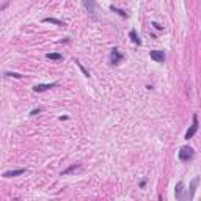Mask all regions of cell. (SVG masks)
Instances as JSON below:
<instances>
[{
    "label": "cell",
    "mask_w": 201,
    "mask_h": 201,
    "mask_svg": "<svg viewBox=\"0 0 201 201\" xmlns=\"http://www.w3.org/2000/svg\"><path fill=\"white\" fill-rule=\"evenodd\" d=\"M76 64H77V66H79L80 69H82V72H83V74H85V76H87V77H90V72H88V71H87V69H85V68L82 66V63H79V61H77V60H76Z\"/></svg>",
    "instance_id": "cell-15"
},
{
    "label": "cell",
    "mask_w": 201,
    "mask_h": 201,
    "mask_svg": "<svg viewBox=\"0 0 201 201\" xmlns=\"http://www.w3.org/2000/svg\"><path fill=\"white\" fill-rule=\"evenodd\" d=\"M196 130H198V116H196V115H193V124L189 127V130L185 132V140H190L193 135L196 134Z\"/></svg>",
    "instance_id": "cell-3"
},
{
    "label": "cell",
    "mask_w": 201,
    "mask_h": 201,
    "mask_svg": "<svg viewBox=\"0 0 201 201\" xmlns=\"http://www.w3.org/2000/svg\"><path fill=\"white\" fill-rule=\"evenodd\" d=\"M152 27H154V28H157V30H164V27H162L160 24H157V22H152Z\"/></svg>",
    "instance_id": "cell-17"
},
{
    "label": "cell",
    "mask_w": 201,
    "mask_h": 201,
    "mask_svg": "<svg viewBox=\"0 0 201 201\" xmlns=\"http://www.w3.org/2000/svg\"><path fill=\"white\" fill-rule=\"evenodd\" d=\"M110 10L113 11V13H118V14H119V16H121V17H127V13H126L124 10H119V8H116V6H113V5L110 6Z\"/></svg>",
    "instance_id": "cell-14"
},
{
    "label": "cell",
    "mask_w": 201,
    "mask_h": 201,
    "mask_svg": "<svg viewBox=\"0 0 201 201\" xmlns=\"http://www.w3.org/2000/svg\"><path fill=\"white\" fill-rule=\"evenodd\" d=\"M182 192H184V182L181 181V182H177V184H176V187H175L176 200H182Z\"/></svg>",
    "instance_id": "cell-9"
},
{
    "label": "cell",
    "mask_w": 201,
    "mask_h": 201,
    "mask_svg": "<svg viewBox=\"0 0 201 201\" xmlns=\"http://www.w3.org/2000/svg\"><path fill=\"white\" fill-rule=\"evenodd\" d=\"M151 58H152L154 61H157V63H164L165 61V53L164 50H151Z\"/></svg>",
    "instance_id": "cell-5"
},
{
    "label": "cell",
    "mask_w": 201,
    "mask_h": 201,
    "mask_svg": "<svg viewBox=\"0 0 201 201\" xmlns=\"http://www.w3.org/2000/svg\"><path fill=\"white\" fill-rule=\"evenodd\" d=\"M27 171L25 168H19V170H11V171H5L3 173V177H14V176H19V175H24Z\"/></svg>",
    "instance_id": "cell-8"
},
{
    "label": "cell",
    "mask_w": 201,
    "mask_h": 201,
    "mask_svg": "<svg viewBox=\"0 0 201 201\" xmlns=\"http://www.w3.org/2000/svg\"><path fill=\"white\" fill-rule=\"evenodd\" d=\"M110 58H112V64H119V61L123 60V53L115 47L113 50H112V53H110Z\"/></svg>",
    "instance_id": "cell-6"
},
{
    "label": "cell",
    "mask_w": 201,
    "mask_h": 201,
    "mask_svg": "<svg viewBox=\"0 0 201 201\" xmlns=\"http://www.w3.org/2000/svg\"><path fill=\"white\" fill-rule=\"evenodd\" d=\"M38 113H41V109H36V110H32V116H35V115H38Z\"/></svg>",
    "instance_id": "cell-18"
},
{
    "label": "cell",
    "mask_w": 201,
    "mask_h": 201,
    "mask_svg": "<svg viewBox=\"0 0 201 201\" xmlns=\"http://www.w3.org/2000/svg\"><path fill=\"white\" fill-rule=\"evenodd\" d=\"M6 77H16V79H21L22 74H17V72H5Z\"/></svg>",
    "instance_id": "cell-16"
},
{
    "label": "cell",
    "mask_w": 201,
    "mask_h": 201,
    "mask_svg": "<svg viewBox=\"0 0 201 201\" xmlns=\"http://www.w3.org/2000/svg\"><path fill=\"white\" fill-rule=\"evenodd\" d=\"M46 58H49V60H55V61H60L61 58H63V55H61V53H57V52H52V53H47V55H46Z\"/></svg>",
    "instance_id": "cell-13"
},
{
    "label": "cell",
    "mask_w": 201,
    "mask_h": 201,
    "mask_svg": "<svg viewBox=\"0 0 201 201\" xmlns=\"http://www.w3.org/2000/svg\"><path fill=\"white\" fill-rule=\"evenodd\" d=\"M129 36H130V40H132V41L135 42V44H138V46L141 44V40H140V38H138V35H137V32H135V30H130Z\"/></svg>",
    "instance_id": "cell-12"
},
{
    "label": "cell",
    "mask_w": 201,
    "mask_h": 201,
    "mask_svg": "<svg viewBox=\"0 0 201 201\" xmlns=\"http://www.w3.org/2000/svg\"><path fill=\"white\" fill-rule=\"evenodd\" d=\"M44 22H49V24H55V25H58V27H64V22L60 21V19H55V17H46Z\"/></svg>",
    "instance_id": "cell-10"
},
{
    "label": "cell",
    "mask_w": 201,
    "mask_h": 201,
    "mask_svg": "<svg viewBox=\"0 0 201 201\" xmlns=\"http://www.w3.org/2000/svg\"><path fill=\"white\" fill-rule=\"evenodd\" d=\"M82 5L85 6V10L90 13V16L93 19H98V16H96V13H98V5H96L94 0H82Z\"/></svg>",
    "instance_id": "cell-2"
},
{
    "label": "cell",
    "mask_w": 201,
    "mask_h": 201,
    "mask_svg": "<svg viewBox=\"0 0 201 201\" xmlns=\"http://www.w3.org/2000/svg\"><path fill=\"white\" fill-rule=\"evenodd\" d=\"M57 85H58L57 82H52V83H38V85H35V87H33V91L35 93H42V91L49 90V88H55Z\"/></svg>",
    "instance_id": "cell-4"
},
{
    "label": "cell",
    "mask_w": 201,
    "mask_h": 201,
    "mask_svg": "<svg viewBox=\"0 0 201 201\" xmlns=\"http://www.w3.org/2000/svg\"><path fill=\"white\" fill-rule=\"evenodd\" d=\"M77 168H80V164H74V165H71L69 168H66V170H63L61 171V176H66V175H69V173H72L74 170H77Z\"/></svg>",
    "instance_id": "cell-11"
},
{
    "label": "cell",
    "mask_w": 201,
    "mask_h": 201,
    "mask_svg": "<svg viewBox=\"0 0 201 201\" xmlns=\"http://www.w3.org/2000/svg\"><path fill=\"white\" fill-rule=\"evenodd\" d=\"M200 182V177H193L192 182H190V192H189V200H193V196H195V190H196V185Z\"/></svg>",
    "instance_id": "cell-7"
},
{
    "label": "cell",
    "mask_w": 201,
    "mask_h": 201,
    "mask_svg": "<svg viewBox=\"0 0 201 201\" xmlns=\"http://www.w3.org/2000/svg\"><path fill=\"white\" fill-rule=\"evenodd\" d=\"M195 157V151H193L190 146H182L179 149V159L184 160V162H189Z\"/></svg>",
    "instance_id": "cell-1"
}]
</instances>
